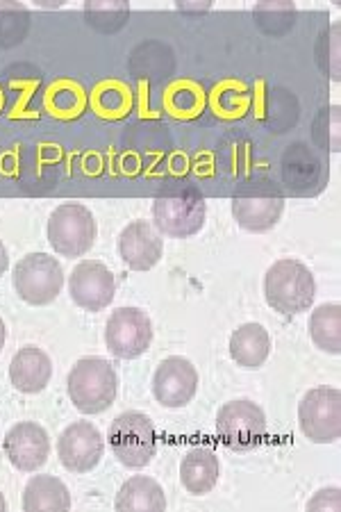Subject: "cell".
Returning <instances> with one entry per match:
<instances>
[{"label": "cell", "instance_id": "cell-1", "mask_svg": "<svg viewBox=\"0 0 341 512\" xmlns=\"http://www.w3.org/2000/svg\"><path fill=\"white\" fill-rule=\"evenodd\" d=\"M316 280L305 262L282 258L264 274V299L282 315H298L314 303Z\"/></svg>", "mask_w": 341, "mask_h": 512}, {"label": "cell", "instance_id": "cell-2", "mask_svg": "<svg viewBox=\"0 0 341 512\" xmlns=\"http://www.w3.org/2000/svg\"><path fill=\"white\" fill-rule=\"evenodd\" d=\"M66 390H69L73 406L82 415H98V412L107 410L114 403L119 378H116L110 360L89 355V358H80L71 367L69 376H66Z\"/></svg>", "mask_w": 341, "mask_h": 512}, {"label": "cell", "instance_id": "cell-3", "mask_svg": "<svg viewBox=\"0 0 341 512\" xmlns=\"http://www.w3.org/2000/svg\"><path fill=\"white\" fill-rule=\"evenodd\" d=\"M110 449L123 467H146L157 451V433L151 417L137 410L121 412L110 426Z\"/></svg>", "mask_w": 341, "mask_h": 512}, {"label": "cell", "instance_id": "cell-4", "mask_svg": "<svg viewBox=\"0 0 341 512\" xmlns=\"http://www.w3.org/2000/svg\"><path fill=\"white\" fill-rule=\"evenodd\" d=\"M46 233L55 253L66 255V258H80L96 242V217L87 205L62 203L48 219Z\"/></svg>", "mask_w": 341, "mask_h": 512}, {"label": "cell", "instance_id": "cell-5", "mask_svg": "<svg viewBox=\"0 0 341 512\" xmlns=\"http://www.w3.org/2000/svg\"><path fill=\"white\" fill-rule=\"evenodd\" d=\"M16 294L30 305L53 303L64 287V269L51 253H28L14 267Z\"/></svg>", "mask_w": 341, "mask_h": 512}, {"label": "cell", "instance_id": "cell-6", "mask_svg": "<svg viewBox=\"0 0 341 512\" xmlns=\"http://www.w3.org/2000/svg\"><path fill=\"white\" fill-rule=\"evenodd\" d=\"M207 203L194 189L162 194L153 201L155 228L166 237L185 239L205 226Z\"/></svg>", "mask_w": 341, "mask_h": 512}, {"label": "cell", "instance_id": "cell-7", "mask_svg": "<svg viewBox=\"0 0 341 512\" xmlns=\"http://www.w3.org/2000/svg\"><path fill=\"white\" fill-rule=\"evenodd\" d=\"M298 426L314 444H330L341 433V392L339 387H314L298 403Z\"/></svg>", "mask_w": 341, "mask_h": 512}, {"label": "cell", "instance_id": "cell-8", "mask_svg": "<svg viewBox=\"0 0 341 512\" xmlns=\"http://www.w3.org/2000/svg\"><path fill=\"white\" fill-rule=\"evenodd\" d=\"M153 342V321L137 305L116 308L105 326V344L121 360H135L148 351Z\"/></svg>", "mask_w": 341, "mask_h": 512}, {"label": "cell", "instance_id": "cell-9", "mask_svg": "<svg viewBox=\"0 0 341 512\" xmlns=\"http://www.w3.org/2000/svg\"><path fill=\"white\" fill-rule=\"evenodd\" d=\"M216 431L232 451H251L264 440L266 415L260 403L251 399L228 401L216 415Z\"/></svg>", "mask_w": 341, "mask_h": 512}, {"label": "cell", "instance_id": "cell-10", "mask_svg": "<svg viewBox=\"0 0 341 512\" xmlns=\"http://www.w3.org/2000/svg\"><path fill=\"white\" fill-rule=\"evenodd\" d=\"M105 440L91 421H73L57 437V456L73 474H87L103 458Z\"/></svg>", "mask_w": 341, "mask_h": 512}, {"label": "cell", "instance_id": "cell-11", "mask_svg": "<svg viewBox=\"0 0 341 512\" xmlns=\"http://www.w3.org/2000/svg\"><path fill=\"white\" fill-rule=\"evenodd\" d=\"M198 390V369L194 362L171 355L162 360L153 374V396L164 408H185Z\"/></svg>", "mask_w": 341, "mask_h": 512}, {"label": "cell", "instance_id": "cell-12", "mask_svg": "<svg viewBox=\"0 0 341 512\" xmlns=\"http://www.w3.org/2000/svg\"><path fill=\"white\" fill-rule=\"evenodd\" d=\"M3 449L19 472H37L51 456V437L37 421H19L5 433Z\"/></svg>", "mask_w": 341, "mask_h": 512}, {"label": "cell", "instance_id": "cell-13", "mask_svg": "<svg viewBox=\"0 0 341 512\" xmlns=\"http://www.w3.org/2000/svg\"><path fill=\"white\" fill-rule=\"evenodd\" d=\"M69 292L82 310L98 312L112 303L116 280L101 260H82L69 276Z\"/></svg>", "mask_w": 341, "mask_h": 512}, {"label": "cell", "instance_id": "cell-14", "mask_svg": "<svg viewBox=\"0 0 341 512\" xmlns=\"http://www.w3.org/2000/svg\"><path fill=\"white\" fill-rule=\"evenodd\" d=\"M285 210V198L273 189H255V192L232 196V217L251 233H266L278 224Z\"/></svg>", "mask_w": 341, "mask_h": 512}, {"label": "cell", "instance_id": "cell-15", "mask_svg": "<svg viewBox=\"0 0 341 512\" xmlns=\"http://www.w3.org/2000/svg\"><path fill=\"white\" fill-rule=\"evenodd\" d=\"M164 244L162 237L148 221H130L119 235V255L121 260L135 271L153 269L162 260Z\"/></svg>", "mask_w": 341, "mask_h": 512}, {"label": "cell", "instance_id": "cell-16", "mask_svg": "<svg viewBox=\"0 0 341 512\" xmlns=\"http://www.w3.org/2000/svg\"><path fill=\"white\" fill-rule=\"evenodd\" d=\"M53 376V360L44 349L35 344L23 346L12 355L10 381L23 394H37L44 390Z\"/></svg>", "mask_w": 341, "mask_h": 512}, {"label": "cell", "instance_id": "cell-17", "mask_svg": "<svg viewBox=\"0 0 341 512\" xmlns=\"http://www.w3.org/2000/svg\"><path fill=\"white\" fill-rule=\"evenodd\" d=\"M221 476V462L216 451L210 447H194L187 451V456L180 462V481L189 494L212 492Z\"/></svg>", "mask_w": 341, "mask_h": 512}, {"label": "cell", "instance_id": "cell-18", "mask_svg": "<svg viewBox=\"0 0 341 512\" xmlns=\"http://www.w3.org/2000/svg\"><path fill=\"white\" fill-rule=\"evenodd\" d=\"M230 358L241 369H260L271 353L269 330L255 321H246L230 335Z\"/></svg>", "mask_w": 341, "mask_h": 512}, {"label": "cell", "instance_id": "cell-19", "mask_svg": "<svg viewBox=\"0 0 341 512\" xmlns=\"http://www.w3.org/2000/svg\"><path fill=\"white\" fill-rule=\"evenodd\" d=\"M71 508V492L64 481L53 474H37L32 476L23 490V510L39 512V510H69Z\"/></svg>", "mask_w": 341, "mask_h": 512}, {"label": "cell", "instance_id": "cell-20", "mask_svg": "<svg viewBox=\"0 0 341 512\" xmlns=\"http://www.w3.org/2000/svg\"><path fill=\"white\" fill-rule=\"evenodd\" d=\"M166 508V497L162 485L151 476H132L116 492L114 510L132 512V510H151L160 512Z\"/></svg>", "mask_w": 341, "mask_h": 512}, {"label": "cell", "instance_id": "cell-21", "mask_svg": "<svg viewBox=\"0 0 341 512\" xmlns=\"http://www.w3.org/2000/svg\"><path fill=\"white\" fill-rule=\"evenodd\" d=\"M310 337L316 349L337 355L341 351V305L321 303L310 315Z\"/></svg>", "mask_w": 341, "mask_h": 512}, {"label": "cell", "instance_id": "cell-22", "mask_svg": "<svg viewBox=\"0 0 341 512\" xmlns=\"http://www.w3.org/2000/svg\"><path fill=\"white\" fill-rule=\"evenodd\" d=\"M132 94L119 80H105L91 92V105L105 119H119L130 110Z\"/></svg>", "mask_w": 341, "mask_h": 512}, {"label": "cell", "instance_id": "cell-23", "mask_svg": "<svg viewBox=\"0 0 341 512\" xmlns=\"http://www.w3.org/2000/svg\"><path fill=\"white\" fill-rule=\"evenodd\" d=\"M46 105L55 117H62V119L78 117L87 105V92L78 85V82L60 80L48 89Z\"/></svg>", "mask_w": 341, "mask_h": 512}, {"label": "cell", "instance_id": "cell-24", "mask_svg": "<svg viewBox=\"0 0 341 512\" xmlns=\"http://www.w3.org/2000/svg\"><path fill=\"white\" fill-rule=\"evenodd\" d=\"M30 30V12L26 5L0 3V46H19Z\"/></svg>", "mask_w": 341, "mask_h": 512}, {"label": "cell", "instance_id": "cell-25", "mask_svg": "<svg viewBox=\"0 0 341 512\" xmlns=\"http://www.w3.org/2000/svg\"><path fill=\"white\" fill-rule=\"evenodd\" d=\"M253 16L264 32L278 37L294 28L296 23V5L294 3H260L253 10Z\"/></svg>", "mask_w": 341, "mask_h": 512}, {"label": "cell", "instance_id": "cell-26", "mask_svg": "<svg viewBox=\"0 0 341 512\" xmlns=\"http://www.w3.org/2000/svg\"><path fill=\"white\" fill-rule=\"evenodd\" d=\"M130 16V5L128 3H121V0H116V3H103V0H98V3H85V19L91 28L101 30V32H116L119 28L126 26Z\"/></svg>", "mask_w": 341, "mask_h": 512}, {"label": "cell", "instance_id": "cell-27", "mask_svg": "<svg viewBox=\"0 0 341 512\" xmlns=\"http://www.w3.org/2000/svg\"><path fill=\"white\" fill-rule=\"evenodd\" d=\"M166 107L176 117H194L203 107V89L196 87L194 82H176L169 92H166Z\"/></svg>", "mask_w": 341, "mask_h": 512}, {"label": "cell", "instance_id": "cell-28", "mask_svg": "<svg viewBox=\"0 0 341 512\" xmlns=\"http://www.w3.org/2000/svg\"><path fill=\"white\" fill-rule=\"evenodd\" d=\"M339 23H332L330 28L321 32L319 41H316V64L319 69L326 73L328 78L339 80L341 69H339Z\"/></svg>", "mask_w": 341, "mask_h": 512}, {"label": "cell", "instance_id": "cell-29", "mask_svg": "<svg viewBox=\"0 0 341 512\" xmlns=\"http://www.w3.org/2000/svg\"><path fill=\"white\" fill-rule=\"evenodd\" d=\"M339 119V105L323 107L314 119V142L332 153L339 151Z\"/></svg>", "mask_w": 341, "mask_h": 512}, {"label": "cell", "instance_id": "cell-30", "mask_svg": "<svg viewBox=\"0 0 341 512\" xmlns=\"http://www.w3.org/2000/svg\"><path fill=\"white\" fill-rule=\"evenodd\" d=\"M307 510L339 512L341 510V490L337 485L321 487V490H316L314 497L307 501Z\"/></svg>", "mask_w": 341, "mask_h": 512}, {"label": "cell", "instance_id": "cell-31", "mask_svg": "<svg viewBox=\"0 0 341 512\" xmlns=\"http://www.w3.org/2000/svg\"><path fill=\"white\" fill-rule=\"evenodd\" d=\"M176 7L180 12H205V10H210V3H203V5H198V3H176Z\"/></svg>", "mask_w": 341, "mask_h": 512}, {"label": "cell", "instance_id": "cell-32", "mask_svg": "<svg viewBox=\"0 0 341 512\" xmlns=\"http://www.w3.org/2000/svg\"><path fill=\"white\" fill-rule=\"evenodd\" d=\"M7 267H10V253H7V246L0 242V276L5 274Z\"/></svg>", "mask_w": 341, "mask_h": 512}, {"label": "cell", "instance_id": "cell-33", "mask_svg": "<svg viewBox=\"0 0 341 512\" xmlns=\"http://www.w3.org/2000/svg\"><path fill=\"white\" fill-rule=\"evenodd\" d=\"M5 340H7V328H5V321H3V317H0V351H3Z\"/></svg>", "mask_w": 341, "mask_h": 512}, {"label": "cell", "instance_id": "cell-34", "mask_svg": "<svg viewBox=\"0 0 341 512\" xmlns=\"http://www.w3.org/2000/svg\"><path fill=\"white\" fill-rule=\"evenodd\" d=\"M5 510H7V501L3 497V492H0V512H5Z\"/></svg>", "mask_w": 341, "mask_h": 512}, {"label": "cell", "instance_id": "cell-35", "mask_svg": "<svg viewBox=\"0 0 341 512\" xmlns=\"http://www.w3.org/2000/svg\"><path fill=\"white\" fill-rule=\"evenodd\" d=\"M0 107H3V92H0Z\"/></svg>", "mask_w": 341, "mask_h": 512}]
</instances>
